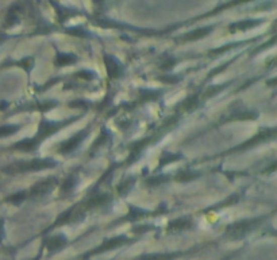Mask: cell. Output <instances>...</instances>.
Here are the masks:
<instances>
[{
  "label": "cell",
  "instance_id": "cell-14",
  "mask_svg": "<svg viewBox=\"0 0 277 260\" xmlns=\"http://www.w3.org/2000/svg\"><path fill=\"white\" fill-rule=\"evenodd\" d=\"M37 145H38V144H37L34 140H23V141H21V142L15 144L13 148L14 149L22 150V152H30V150L34 149Z\"/></svg>",
  "mask_w": 277,
  "mask_h": 260
},
{
  "label": "cell",
  "instance_id": "cell-7",
  "mask_svg": "<svg viewBox=\"0 0 277 260\" xmlns=\"http://www.w3.org/2000/svg\"><path fill=\"white\" fill-rule=\"evenodd\" d=\"M87 134H88V130L77 133L76 136L72 137L71 140H68L65 144H62V145L60 146V153H69V152H72V150L76 149L77 146L80 145L81 141L86 138Z\"/></svg>",
  "mask_w": 277,
  "mask_h": 260
},
{
  "label": "cell",
  "instance_id": "cell-16",
  "mask_svg": "<svg viewBox=\"0 0 277 260\" xmlns=\"http://www.w3.org/2000/svg\"><path fill=\"white\" fill-rule=\"evenodd\" d=\"M75 61H76V57L72 55H66V53H60V55H57V57H55V63H57V65H60V67L72 64Z\"/></svg>",
  "mask_w": 277,
  "mask_h": 260
},
{
  "label": "cell",
  "instance_id": "cell-23",
  "mask_svg": "<svg viewBox=\"0 0 277 260\" xmlns=\"http://www.w3.org/2000/svg\"><path fill=\"white\" fill-rule=\"evenodd\" d=\"M132 182H134V180L130 179V180H126L124 183H122V186H120V187H119V192H120V194H122V195H124V194H127L128 190H130V188L132 187Z\"/></svg>",
  "mask_w": 277,
  "mask_h": 260
},
{
  "label": "cell",
  "instance_id": "cell-11",
  "mask_svg": "<svg viewBox=\"0 0 277 260\" xmlns=\"http://www.w3.org/2000/svg\"><path fill=\"white\" fill-rule=\"evenodd\" d=\"M214 30L213 26H207V27H201V29H196V30L188 33L185 37H184V41H196V39H200L205 35H209L211 31Z\"/></svg>",
  "mask_w": 277,
  "mask_h": 260
},
{
  "label": "cell",
  "instance_id": "cell-19",
  "mask_svg": "<svg viewBox=\"0 0 277 260\" xmlns=\"http://www.w3.org/2000/svg\"><path fill=\"white\" fill-rule=\"evenodd\" d=\"M197 105V98L196 96H189V98L185 100V102L183 103V107L185 109V110H193L195 107H196Z\"/></svg>",
  "mask_w": 277,
  "mask_h": 260
},
{
  "label": "cell",
  "instance_id": "cell-15",
  "mask_svg": "<svg viewBox=\"0 0 277 260\" xmlns=\"http://www.w3.org/2000/svg\"><path fill=\"white\" fill-rule=\"evenodd\" d=\"M260 23L258 21H242L238 22V23H235V25L230 26V30H246V29H252L254 26H257Z\"/></svg>",
  "mask_w": 277,
  "mask_h": 260
},
{
  "label": "cell",
  "instance_id": "cell-1",
  "mask_svg": "<svg viewBox=\"0 0 277 260\" xmlns=\"http://www.w3.org/2000/svg\"><path fill=\"white\" fill-rule=\"evenodd\" d=\"M55 163L53 160H31V162H21V163H14L7 168H5L6 172H9L11 175L15 174H22V172H34V171H41L54 167Z\"/></svg>",
  "mask_w": 277,
  "mask_h": 260
},
{
  "label": "cell",
  "instance_id": "cell-17",
  "mask_svg": "<svg viewBox=\"0 0 277 260\" xmlns=\"http://www.w3.org/2000/svg\"><path fill=\"white\" fill-rule=\"evenodd\" d=\"M19 126H15V125H9V126H0V137H7L11 136L14 133L17 132Z\"/></svg>",
  "mask_w": 277,
  "mask_h": 260
},
{
  "label": "cell",
  "instance_id": "cell-5",
  "mask_svg": "<svg viewBox=\"0 0 277 260\" xmlns=\"http://www.w3.org/2000/svg\"><path fill=\"white\" fill-rule=\"evenodd\" d=\"M72 121L73 120H69L68 122H65V124H53V122H46V121H43L42 124L39 125L38 136L35 137V138H33V140H34L37 144H39L41 140H43V138H46L47 136H50V134L55 133L58 129L61 128V126H62V125L69 124V122H72Z\"/></svg>",
  "mask_w": 277,
  "mask_h": 260
},
{
  "label": "cell",
  "instance_id": "cell-24",
  "mask_svg": "<svg viewBox=\"0 0 277 260\" xmlns=\"http://www.w3.org/2000/svg\"><path fill=\"white\" fill-rule=\"evenodd\" d=\"M247 2H252V0H233V2H230V3H227L226 6H223L222 9H227V7H231V6L242 5V3H247Z\"/></svg>",
  "mask_w": 277,
  "mask_h": 260
},
{
  "label": "cell",
  "instance_id": "cell-21",
  "mask_svg": "<svg viewBox=\"0 0 277 260\" xmlns=\"http://www.w3.org/2000/svg\"><path fill=\"white\" fill-rule=\"evenodd\" d=\"M26 192H18V194H14V195H11L9 198V202H13V203H21L22 200L26 199L27 198V195H25Z\"/></svg>",
  "mask_w": 277,
  "mask_h": 260
},
{
  "label": "cell",
  "instance_id": "cell-3",
  "mask_svg": "<svg viewBox=\"0 0 277 260\" xmlns=\"http://www.w3.org/2000/svg\"><path fill=\"white\" fill-rule=\"evenodd\" d=\"M55 183H57V180L54 178H46V179L39 180L38 183H35L26 194H27V196H30V198L43 196L45 194H47V192L53 190Z\"/></svg>",
  "mask_w": 277,
  "mask_h": 260
},
{
  "label": "cell",
  "instance_id": "cell-27",
  "mask_svg": "<svg viewBox=\"0 0 277 260\" xmlns=\"http://www.w3.org/2000/svg\"><path fill=\"white\" fill-rule=\"evenodd\" d=\"M6 39V35H3V34H0V43L3 42V41H5Z\"/></svg>",
  "mask_w": 277,
  "mask_h": 260
},
{
  "label": "cell",
  "instance_id": "cell-18",
  "mask_svg": "<svg viewBox=\"0 0 277 260\" xmlns=\"http://www.w3.org/2000/svg\"><path fill=\"white\" fill-rule=\"evenodd\" d=\"M75 183H76V176H69V178H66L64 183H62V186H61L62 191L69 192L75 187Z\"/></svg>",
  "mask_w": 277,
  "mask_h": 260
},
{
  "label": "cell",
  "instance_id": "cell-26",
  "mask_svg": "<svg viewBox=\"0 0 277 260\" xmlns=\"http://www.w3.org/2000/svg\"><path fill=\"white\" fill-rule=\"evenodd\" d=\"M173 63H175V61H173V60H172V59H171V60H169V61H166V63H164V64L161 65V68H162V69L172 68V67H173V65H172V64H173Z\"/></svg>",
  "mask_w": 277,
  "mask_h": 260
},
{
  "label": "cell",
  "instance_id": "cell-25",
  "mask_svg": "<svg viewBox=\"0 0 277 260\" xmlns=\"http://www.w3.org/2000/svg\"><path fill=\"white\" fill-rule=\"evenodd\" d=\"M5 237V221L0 218V241Z\"/></svg>",
  "mask_w": 277,
  "mask_h": 260
},
{
  "label": "cell",
  "instance_id": "cell-2",
  "mask_svg": "<svg viewBox=\"0 0 277 260\" xmlns=\"http://www.w3.org/2000/svg\"><path fill=\"white\" fill-rule=\"evenodd\" d=\"M261 218H253V220H243V221L235 222L234 225H231L227 228L226 236L233 240H241L242 237L250 233L252 230H254L257 226L261 224Z\"/></svg>",
  "mask_w": 277,
  "mask_h": 260
},
{
  "label": "cell",
  "instance_id": "cell-10",
  "mask_svg": "<svg viewBox=\"0 0 277 260\" xmlns=\"http://www.w3.org/2000/svg\"><path fill=\"white\" fill-rule=\"evenodd\" d=\"M192 225H193V222H192L189 218H179V220H175V221H172L171 224L168 225V232H180V230H187L189 229Z\"/></svg>",
  "mask_w": 277,
  "mask_h": 260
},
{
  "label": "cell",
  "instance_id": "cell-20",
  "mask_svg": "<svg viewBox=\"0 0 277 260\" xmlns=\"http://www.w3.org/2000/svg\"><path fill=\"white\" fill-rule=\"evenodd\" d=\"M168 180V178H165V176H154V178H150V179L146 180V184H149V186H157V184H162L164 182H166Z\"/></svg>",
  "mask_w": 277,
  "mask_h": 260
},
{
  "label": "cell",
  "instance_id": "cell-4",
  "mask_svg": "<svg viewBox=\"0 0 277 260\" xmlns=\"http://www.w3.org/2000/svg\"><path fill=\"white\" fill-rule=\"evenodd\" d=\"M128 240L124 236H118V237H111V239L106 240L102 245H99L95 251H92L90 255H98V253H103V252H108L111 249H116V248L122 247L124 244H127Z\"/></svg>",
  "mask_w": 277,
  "mask_h": 260
},
{
  "label": "cell",
  "instance_id": "cell-6",
  "mask_svg": "<svg viewBox=\"0 0 277 260\" xmlns=\"http://www.w3.org/2000/svg\"><path fill=\"white\" fill-rule=\"evenodd\" d=\"M66 243H68V240H66V237H65L64 235H55L49 237V239L45 241V245H46L47 251L51 252V253H54V252H58L61 251L62 248H65Z\"/></svg>",
  "mask_w": 277,
  "mask_h": 260
},
{
  "label": "cell",
  "instance_id": "cell-22",
  "mask_svg": "<svg viewBox=\"0 0 277 260\" xmlns=\"http://www.w3.org/2000/svg\"><path fill=\"white\" fill-rule=\"evenodd\" d=\"M196 176H197L196 174H191V172H181V174H179V175H177V178H176V179L179 180V182H187V180L195 179Z\"/></svg>",
  "mask_w": 277,
  "mask_h": 260
},
{
  "label": "cell",
  "instance_id": "cell-8",
  "mask_svg": "<svg viewBox=\"0 0 277 260\" xmlns=\"http://www.w3.org/2000/svg\"><path fill=\"white\" fill-rule=\"evenodd\" d=\"M274 134H276V130H274V129L262 130V132L258 133V134H257L254 138H252V140L249 141V142H246V144H242V145H239L238 148H237V150L250 148V146H253L254 144H258V142H261V141H266V140H269V138H272V137H274Z\"/></svg>",
  "mask_w": 277,
  "mask_h": 260
},
{
  "label": "cell",
  "instance_id": "cell-13",
  "mask_svg": "<svg viewBox=\"0 0 277 260\" xmlns=\"http://www.w3.org/2000/svg\"><path fill=\"white\" fill-rule=\"evenodd\" d=\"M180 253H149L141 256L138 260H175Z\"/></svg>",
  "mask_w": 277,
  "mask_h": 260
},
{
  "label": "cell",
  "instance_id": "cell-12",
  "mask_svg": "<svg viewBox=\"0 0 277 260\" xmlns=\"http://www.w3.org/2000/svg\"><path fill=\"white\" fill-rule=\"evenodd\" d=\"M21 6H13V7L10 9L9 14H7V18H6V26H7V27H11V26H14L15 23H18V22H19V18H21Z\"/></svg>",
  "mask_w": 277,
  "mask_h": 260
},
{
  "label": "cell",
  "instance_id": "cell-9",
  "mask_svg": "<svg viewBox=\"0 0 277 260\" xmlns=\"http://www.w3.org/2000/svg\"><path fill=\"white\" fill-rule=\"evenodd\" d=\"M104 63H106L107 72H108V76L110 77H119L120 72H122V68H120L119 63L110 55L104 56Z\"/></svg>",
  "mask_w": 277,
  "mask_h": 260
}]
</instances>
